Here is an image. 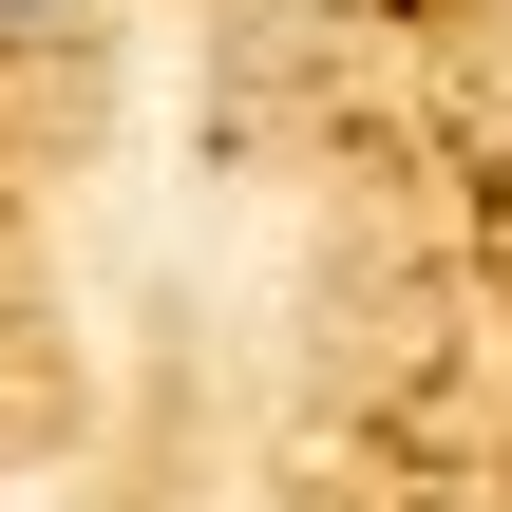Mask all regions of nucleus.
I'll use <instances>...</instances> for the list:
<instances>
[{"label":"nucleus","mask_w":512,"mask_h":512,"mask_svg":"<svg viewBox=\"0 0 512 512\" xmlns=\"http://www.w3.org/2000/svg\"><path fill=\"white\" fill-rule=\"evenodd\" d=\"M95 19H114V0H0V57H76Z\"/></svg>","instance_id":"obj_1"}]
</instances>
